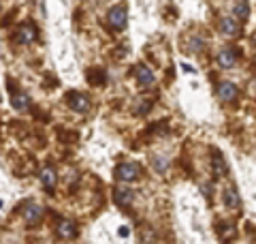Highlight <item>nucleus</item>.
Returning <instances> with one entry per match:
<instances>
[{
	"label": "nucleus",
	"instance_id": "obj_11",
	"mask_svg": "<svg viewBox=\"0 0 256 244\" xmlns=\"http://www.w3.org/2000/svg\"><path fill=\"white\" fill-rule=\"evenodd\" d=\"M38 178H41L43 186H45L50 193L56 188V182H58V176H56V169H54V167H43L41 174H38Z\"/></svg>",
	"mask_w": 256,
	"mask_h": 244
},
{
	"label": "nucleus",
	"instance_id": "obj_20",
	"mask_svg": "<svg viewBox=\"0 0 256 244\" xmlns=\"http://www.w3.org/2000/svg\"><path fill=\"white\" fill-rule=\"evenodd\" d=\"M182 69H184V71H188V73H194V69H192L190 65H186V62H184V65H182Z\"/></svg>",
	"mask_w": 256,
	"mask_h": 244
},
{
	"label": "nucleus",
	"instance_id": "obj_15",
	"mask_svg": "<svg viewBox=\"0 0 256 244\" xmlns=\"http://www.w3.org/2000/svg\"><path fill=\"white\" fill-rule=\"evenodd\" d=\"M224 203H226V208H230V210H237L239 208V193L235 191L233 186H228L226 191H224Z\"/></svg>",
	"mask_w": 256,
	"mask_h": 244
},
{
	"label": "nucleus",
	"instance_id": "obj_14",
	"mask_svg": "<svg viewBox=\"0 0 256 244\" xmlns=\"http://www.w3.org/2000/svg\"><path fill=\"white\" fill-rule=\"evenodd\" d=\"M114 199H116V203L120 208H130L134 195H132V191H128V188H118L116 195H114Z\"/></svg>",
	"mask_w": 256,
	"mask_h": 244
},
{
	"label": "nucleus",
	"instance_id": "obj_13",
	"mask_svg": "<svg viewBox=\"0 0 256 244\" xmlns=\"http://www.w3.org/2000/svg\"><path fill=\"white\" fill-rule=\"evenodd\" d=\"M233 18L237 22H246L250 18V5H248V0H235L233 5Z\"/></svg>",
	"mask_w": 256,
	"mask_h": 244
},
{
	"label": "nucleus",
	"instance_id": "obj_8",
	"mask_svg": "<svg viewBox=\"0 0 256 244\" xmlns=\"http://www.w3.org/2000/svg\"><path fill=\"white\" fill-rule=\"evenodd\" d=\"M218 65L222 69H230V67H235V62H237V50L235 47H222V50L218 52Z\"/></svg>",
	"mask_w": 256,
	"mask_h": 244
},
{
	"label": "nucleus",
	"instance_id": "obj_12",
	"mask_svg": "<svg viewBox=\"0 0 256 244\" xmlns=\"http://www.w3.org/2000/svg\"><path fill=\"white\" fill-rule=\"evenodd\" d=\"M58 235L62 240H73L75 235H77V225L73 223V221H60L58 223Z\"/></svg>",
	"mask_w": 256,
	"mask_h": 244
},
{
	"label": "nucleus",
	"instance_id": "obj_18",
	"mask_svg": "<svg viewBox=\"0 0 256 244\" xmlns=\"http://www.w3.org/2000/svg\"><path fill=\"white\" fill-rule=\"evenodd\" d=\"M203 47H205V41H203L201 37H192V39H190V52H192V54H198V52L203 50Z\"/></svg>",
	"mask_w": 256,
	"mask_h": 244
},
{
	"label": "nucleus",
	"instance_id": "obj_9",
	"mask_svg": "<svg viewBox=\"0 0 256 244\" xmlns=\"http://www.w3.org/2000/svg\"><path fill=\"white\" fill-rule=\"evenodd\" d=\"M11 105L18 109V112H26V109L30 107V97L26 92H20V90L11 88Z\"/></svg>",
	"mask_w": 256,
	"mask_h": 244
},
{
	"label": "nucleus",
	"instance_id": "obj_7",
	"mask_svg": "<svg viewBox=\"0 0 256 244\" xmlns=\"http://www.w3.org/2000/svg\"><path fill=\"white\" fill-rule=\"evenodd\" d=\"M15 41L20 45H30L36 41V28L32 26V24H24V26L15 33Z\"/></svg>",
	"mask_w": 256,
	"mask_h": 244
},
{
	"label": "nucleus",
	"instance_id": "obj_2",
	"mask_svg": "<svg viewBox=\"0 0 256 244\" xmlns=\"http://www.w3.org/2000/svg\"><path fill=\"white\" fill-rule=\"evenodd\" d=\"M139 165L137 163H122L116 167V178L122 180V182H132V180L139 178Z\"/></svg>",
	"mask_w": 256,
	"mask_h": 244
},
{
	"label": "nucleus",
	"instance_id": "obj_4",
	"mask_svg": "<svg viewBox=\"0 0 256 244\" xmlns=\"http://www.w3.org/2000/svg\"><path fill=\"white\" fill-rule=\"evenodd\" d=\"M218 28H220V33L224 37H237L239 33H242V24H239L233 15H226V18H222L220 24H218Z\"/></svg>",
	"mask_w": 256,
	"mask_h": 244
},
{
	"label": "nucleus",
	"instance_id": "obj_6",
	"mask_svg": "<svg viewBox=\"0 0 256 244\" xmlns=\"http://www.w3.org/2000/svg\"><path fill=\"white\" fill-rule=\"evenodd\" d=\"M239 94V88L233 82H220L218 84V99L224 101V103H233Z\"/></svg>",
	"mask_w": 256,
	"mask_h": 244
},
{
	"label": "nucleus",
	"instance_id": "obj_10",
	"mask_svg": "<svg viewBox=\"0 0 256 244\" xmlns=\"http://www.w3.org/2000/svg\"><path fill=\"white\" fill-rule=\"evenodd\" d=\"M41 216H43V208L36 206V203H28V206L24 208V221L28 225H36L41 221Z\"/></svg>",
	"mask_w": 256,
	"mask_h": 244
},
{
	"label": "nucleus",
	"instance_id": "obj_16",
	"mask_svg": "<svg viewBox=\"0 0 256 244\" xmlns=\"http://www.w3.org/2000/svg\"><path fill=\"white\" fill-rule=\"evenodd\" d=\"M212 167H214V174L216 176H226V163H224L220 152H214V156H212Z\"/></svg>",
	"mask_w": 256,
	"mask_h": 244
},
{
	"label": "nucleus",
	"instance_id": "obj_17",
	"mask_svg": "<svg viewBox=\"0 0 256 244\" xmlns=\"http://www.w3.org/2000/svg\"><path fill=\"white\" fill-rule=\"evenodd\" d=\"M150 109H152L150 101H137V103H134V114H137V116H146Z\"/></svg>",
	"mask_w": 256,
	"mask_h": 244
},
{
	"label": "nucleus",
	"instance_id": "obj_5",
	"mask_svg": "<svg viewBox=\"0 0 256 244\" xmlns=\"http://www.w3.org/2000/svg\"><path fill=\"white\" fill-rule=\"evenodd\" d=\"M134 80H137L141 86H152L156 82V73H154V69H150L148 65H137L134 67Z\"/></svg>",
	"mask_w": 256,
	"mask_h": 244
},
{
	"label": "nucleus",
	"instance_id": "obj_1",
	"mask_svg": "<svg viewBox=\"0 0 256 244\" xmlns=\"http://www.w3.org/2000/svg\"><path fill=\"white\" fill-rule=\"evenodd\" d=\"M107 22H109V26L114 28V30H124L126 24H128V11H126V7L124 5H116L114 9L107 13Z\"/></svg>",
	"mask_w": 256,
	"mask_h": 244
},
{
	"label": "nucleus",
	"instance_id": "obj_3",
	"mask_svg": "<svg viewBox=\"0 0 256 244\" xmlns=\"http://www.w3.org/2000/svg\"><path fill=\"white\" fill-rule=\"evenodd\" d=\"M66 103L77 114H86L88 109H90V99H88L86 94H82V92H68L66 94Z\"/></svg>",
	"mask_w": 256,
	"mask_h": 244
},
{
	"label": "nucleus",
	"instance_id": "obj_19",
	"mask_svg": "<svg viewBox=\"0 0 256 244\" xmlns=\"http://www.w3.org/2000/svg\"><path fill=\"white\" fill-rule=\"evenodd\" d=\"M220 235H222V240H230V238H233V235H235V227H233V225H228L224 231L220 229Z\"/></svg>",
	"mask_w": 256,
	"mask_h": 244
}]
</instances>
